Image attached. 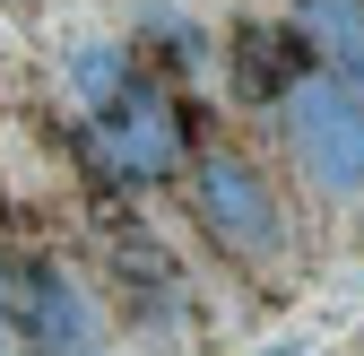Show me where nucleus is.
Returning a JSON list of instances; mask_svg holds the SVG:
<instances>
[{"label": "nucleus", "instance_id": "obj_3", "mask_svg": "<svg viewBox=\"0 0 364 356\" xmlns=\"http://www.w3.org/2000/svg\"><path fill=\"white\" fill-rule=\"evenodd\" d=\"M87 140H96V165L113 174V183H165V174H182V157H191V122H182L173 87L122 78L113 96L96 105Z\"/></svg>", "mask_w": 364, "mask_h": 356}, {"label": "nucleus", "instance_id": "obj_1", "mask_svg": "<svg viewBox=\"0 0 364 356\" xmlns=\"http://www.w3.org/2000/svg\"><path fill=\"white\" fill-rule=\"evenodd\" d=\"M278 130H287L295 174L321 200H364V96H355L347 78L304 70L278 96Z\"/></svg>", "mask_w": 364, "mask_h": 356}, {"label": "nucleus", "instance_id": "obj_7", "mask_svg": "<svg viewBox=\"0 0 364 356\" xmlns=\"http://www.w3.org/2000/svg\"><path fill=\"white\" fill-rule=\"evenodd\" d=\"M0 347H9V313H0Z\"/></svg>", "mask_w": 364, "mask_h": 356}, {"label": "nucleus", "instance_id": "obj_2", "mask_svg": "<svg viewBox=\"0 0 364 356\" xmlns=\"http://www.w3.org/2000/svg\"><path fill=\"white\" fill-rule=\"evenodd\" d=\"M191 217L200 235L243 261V270H269V261H287V217H278V192L260 183V165L243 148H200L191 165Z\"/></svg>", "mask_w": 364, "mask_h": 356}, {"label": "nucleus", "instance_id": "obj_6", "mask_svg": "<svg viewBox=\"0 0 364 356\" xmlns=\"http://www.w3.org/2000/svg\"><path fill=\"white\" fill-rule=\"evenodd\" d=\"M260 356H321V347H260Z\"/></svg>", "mask_w": 364, "mask_h": 356}, {"label": "nucleus", "instance_id": "obj_5", "mask_svg": "<svg viewBox=\"0 0 364 356\" xmlns=\"http://www.w3.org/2000/svg\"><path fill=\"white\" fill-rule=\"evenodd\" d=\"M295 35L321 53L330 78H347L364 96V0H295Z\"/></svg>", "mask_w": 364, "mask_h": 356}, {"label": "nucleus", "instance_id": "obj_4", "mask_svg": "<svg viewBox=\"0 0 364 356\" xmlns=\"http://www.w3.org/2000/svg\"><path fill=\"white\" fill-rule=\"evenodd\" d=\"M9 295L18 304H0V313H18V330H26L35 356H96L105 347V322H96V304L78 295L70 270H53V261H18Z\"/></svg>", "mask_w": 364, "mask_h": 356}]
</instances>
